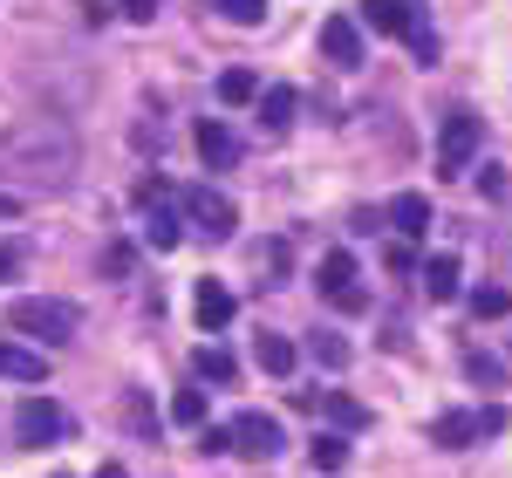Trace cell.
<instances>
[{"label": "cell", "mask_w": 512, "mask_h": 478, "mask_svg": "<svg viewBox=\"0 0 512 478\" xmlns=\"http://www.w3.org/2000/svg\"><path fill=\"white\" fill-rule=\"evenodd\" d=\"M0 171L28 178V185H69V171H76V137L55 117L14 123V130L0 137Z\"/></svg>", "instance_id": "obj_1"}, {"label": "cell", "mask_w": 512, "mask_h": 478, "mask_svg": "<svg viewBox=\"0 0 512 478\" xmlns=\"http://www.w3.org/2000/svg\"><path fill=\"white\" fill-rule=\"evenodd\" d=\"M7 321H14V335H28V342H41V349L76 342V328H82V315L69 308V301H55V294H21V301L7 308Z\"/></svg>", "instance_id": "obj_2"}, {"label": "cell", "mask_w": 512, "mask_h": 478, "mask_svg": "<svg viewBox=\"0 0 512 478\" xmlns=\"http://www.w3.org/2000/svg\"><path fill=\"white\" fill-rule=\"evenodd\" d=\"M478 137H485V123H478L472 110H451L444 130H437V171H444V178H458V171L478 158Z\"/></svg>", "instance_id": "obj_3"}, {"label": "cell", "mask_w": 512, "mask_h": 478, "mask_svg": "<svg viewBox=\"0 0 512 478\" xmlns=\"http://www.w3.org/2000/svg\"><path fill=\"white\" fill-rule=\"evenodd\" d=\"M185 226H198L205 239H233L239 233V212L226 192H212V185H192L185 192Z\"/></svg>", "instance_id": "obj_4"}, {"label": "cell", "mask_w": 512, "mask_h": 478, "mask_svg": "<svg viewBox=\"0 0 512 478\" xmlns=\"http://www.w3.org/2000/svg\"><path fill=\"white\" fill-rule=\"evenodd\" d=\"M69 431V417H62V403L55 397H21V410H14V444H55Z\"/></svg>", "instance_id": "obj_5"}, {"label": "cell", "mask_w": 512, "mask_h": 478, "mask_svg": "<svg viewBox=\"0 0 512 478\" xmlns=\"http://www.w3.org/2000/svg\"><path fill=\"white\" fill-rule=\"evenodd\" d=\"M233 451H239V458H253V465L280 458V451H287V438H280V417H267V410H239V424H233Z\"/></svg>", "instance_id": "obj_6"}, {"label": "cell", "mask_w": 512, "mask_h": 478, "mask_svg": "<svg viewBox=\"0 0 512 478\" xmlns=\"http://www.w3.org/2000/svg\"><path fill=\"white\" fill-rule=\"evenodd\" d=\"M315 287L328 294V301H335V308H349V315L362 308V301H369V294L355 287V260L342 253V246H335V253H321V267H315Z\"/></svg>", "instance_id": "obj_7"}, {"label": "cell", "mask_w": 512, "mask_h": 478, "mask_svg": "<svg viewBox=\"0 0 512 478\" xmlns=\"http://www.w3.org/2000/svg\"><path fill=\"white\" fill-rule=\"evenodd\" d=\"M321 55H328L335 69H355V62H362V28H355L349 14L321 21Z\"/></svg>", "instance_id": "obj_8"}, {"label": "cell", "mask_w": 512, "mask_h": 478, "mask_svg": "<svg viewBox=\"0 0 512 478\" xmlns=\"http://www.w3.org/2000/svg\"><path fill=\"white\" fill-rule=\"evenodd\" d=\"M390 226L417 246V239L431 233V199H424V192H396V199H390Z\"/></svg>", "instance_id": "obj_9"}, {"label": "cell", "mask_w": 512, "mask_h": 478, "mask_svg": "<svg viewBox=\"0 0 512 478\" xmlns=\"http://www.w3.org/2000/svg\"><path fill=\"white\" fill-rule=\"evenodd\" d=\"M472 438H485V417L478 410H444L431 424V444H444V451H465Z\"/></svg>", "instance_id": "obj_10"}, {"label": "cell", "mask_w": 512, "mask_h": 478, "mask_svg": "<svg viewBox=\"0 0 512 478\" xmlns=\"http://www.w3.org/2000/svg\"><path fill=\"white\" fill-rule=\"evenodd\" d=\"M362 21H369L376 35H403V41H410V28H417L424 14H417V7H403V0H362Z\"/></svg>", "instance_id": "obj_11"}, {"label": "cell", "mask_w": 512, "mask_h": 478, "mask_svg": "<svg viewBox=\"0 0 512 478\" xmlns=\"http://www.w3.org/2000/svg\"><path fill=\"white\" fill-rule=\"evenodd\" d=\"M233 287H219V280H198V294H192V315H198V328H226L233 321Z\"/></svg>", "instance_id": "obj_12"}, {"label": "cell", "mask_w": 512, "mask_h": 478, "mask_svg": "<svg viewBox=\"0 0 512 478\" xmlns=\"http://www.w3.org/2000/svg\"><path fill=\"white\" fill-rule=\"evenodd\" d=\"M198 158L212 164V171H226V164H239V137L219 117H205V123H198Z\"/></svg>", "instance_id": "obj_13"}, {"label": "cell", "mask_w": 512, "mask_h": 478, "mask_svg": "<svg viewBox=\"0 0 512 478\" xmlns=\"http://www.w3.org/2000/svg\"><path fill=\"white\" fill-rule=\"evenodd\" d=\"M458 253H431V260H424V294H431V301H458Z\"/></svg>", "instance_id": "obj_14"}, {"label": "cell", "mask_w": 512, "mask_h": 478, "mask_svg": "<svg viewBox=\"0 0 512 478\" xmlns=\"http://www.w3.org/2000/svg\"><path fill=\"white\" fill-rule=\"evenodd\" d=\"M294 110H301V96H294V89H287V82H274V89H260V123H267V130H287V123H294Z\"/></svg>", "instance_id": "obj_15"}, {"label": "cell", "mask_w": 512, "mask_h": 478, "mask_svg": "<svg viewBox=\"0 0 512 478\" xmlns=\"http://www.w3.org/2000/svg\"><path fill=\"white\" fill-rule=\"evenodd\" d=\"M321 410H328V424H335V431H342V438H349V431H362V424H369V403H355L349 390H328V397H321Z\"/></svg>", "instance_id": "obj_16"}, {"label": "cell", "mask_w": 512, "mask_h": 478, "mask_svg": "<svg viewBox=\"0 0 512 478\" xmlns=\"http://www.w3.org/2000/svg\"><path fill=\"white\" fill-rule=\"evenodd\" d=\"M0 376H14V383H41L48 362H41L35 349H21V342H0Z\"/></svg>", "instance_id": "obj_17"}, {"label": "cell", "mask_w": 512, "mask_h": 478, "mask_svg": "<svg viewBox=\"0 0 512 478\" xmlns=\"http://www.w3.org/2000/svg\"><path fill=\"white\" fill-rule=\"evenodd\" d=\"M219 103H226V110L260 103V82H253V69H226V76H219Z\"/></svg>", "instance_id": "obj_18"}, {"label": "cell", "mask_w": 512, "mask_h": 478, "mask_svg": "<svg viewBox=\"0 0 512 478\" xmlns=\"http://www.w3.org/2000/svg\"><path fill=\"white\" fill-rule=\"evenodd\" d=\"M308 458H315V472H342V465H349V438H342V431H321V438L308 444Z\"/></svg>", "instance_id": "obj_19"}, {"label": "cell", "mask_w": 512, "mask_h": 478, "mask_svg": "<svg viewBox=\"0 0 512 478\" xmlns=\"http://www.w3.org/2000/svg\"><path fill=\"white\" fill-rule=\"evenodd\" d=\"M465 376H472L478 390H499V383H506V362L485 356V349H465Z\"/></svg>", "instance_id": "obj_20"}, {"label": "cell", "mask_w": 512, "mask_h": 478, "mask_svg": "<svg viewBox=\"0 0 512 478\" xmlns=\"http://www.w3.org/2000/svg\"><path fill=\"white\" fill-rule=\"evenodd\" d=\"M260 369L267 376H294V342L287 335H260Z\"/></svg>", "instance_id": "obj_21"}, {"label": "cell", "mask_w": 512, "mask_h": 478, "mask_svg": "<svg viewBox=\"0 0 512 478\" xmlns=\"http://www.w3.org/2000/svg\"><path fill=\"white\" fill-rule=\"evenodd\" d=\"M144 239H151V246H164V253H171V246H178V239H185V219H178V212H151V219H144Z\"/></svg>", "instance_id": "obj_22"}, {"label": "cell", "mask_w": 512, "mask_h": 478, "mask_svg": "<svg viewBox=\"0 0 512 478\" xmlns=\"http://www.w3.org/2000/svg\"><path fill=\"white\" fill-rule=\"evenodd\" d=\"M472 315H478V321L512 315V294H506V287H472Z\"/></svg>", "instance_id": "obj_23"}, {"label": "cell", "mask_w": 512, "mask_h": 478, "mask_svg": "<svg viewBox=\"0 0 512 478\" xmlns=\"http://www.w3.org/2000/svg\"><path fill=\"white\" fill-rule=\"evenodd\" d=\"M198 376H205V383H233L239 362L226 356V349H198Z\"/></svg>", "instance_id": "obj_24"}, {"label": "cell", "mask_w": 512, "mask_h": 478, "mask_svg": "<svg viewBox=\"0 0 512 478\" xmlns=\"http://www.w3.org/2000/svg\"><path fill=\"white\" fill-rule=\"evenodd\" d=\"M315 362H321V369H349V342L328 335V328H315Z\"/></svg>", "instance_id": "obj_25"}, {"label": "cell", "mask_w": 512, "mask_h": 478, "mask_svg": "<svg viewBox=\"0 0 512 478\" xmlns=\"http://www.w3.org/2000/svg\"><path fill=\"white\" fill-rule=\"evenodd\" d=\"M123 424H130L137 438H151V431H158V410H151V403H144L137 390H130V397H123Z\"/></svg>", "instance_id": "obj_26"}, {"label": "cell", "mask_w": 512, "mask_h": 478, "mask_svg": "<svg viewBox=\"0 0 512 478\" xmlns=\"http://www.w3.org/2000/svg\"><path fill=\"white\" fill-rule=\"evenodd\" d=\"M212 7H219L226 21H239V28H260V21H267V0H212Z\"/></svg>", "instance_id": "obj_27"}, {"label": "cell", "mask_w": 512, "mask_h": 478, "mask_svg": "<svg viewBox=\"0 0 512 478\" xmlns=\"http://www.w3.org/2000/svg\"><path fill=\"white\" fill-rule=\"evenodd\" d=\"M171 417L192 424V431H205V390H178V397H171Z\"/></svg>", "instance_id": "obj_28"}, {"label": "cell", "mask_w": 512, "mask_h": 478, "mask_svg": "<svg viewBox=\"0 0 512 478\" xmlns=\"http://www.w3.org/2000/svg\"><path fill=\"white\" fill-rule=\"evenodd\" d=\"M130 260H137V253H130V239H110L96 267H103V274H110V280H123V274H130Z\"/></svg>", "instance_id": "obj_29"}, {"label": "cell", "mask_w": 512, "mask_h": 478, "mask_svg": "<svg viewBox=\"0 0 512 478\" xmlns=\"http://www.w3.org/2000/svg\"><path fill=\"white\" fill-rule=\"evenodd\" d=\"M383 260H390V274H410V267H417V246H410V239H396Z\"/></svg>", "instance_id": "obj_30"}, {"label": "cell", "mask_w": 512, "mask_h": 478, "mask_svg": "<svg viewBox=\"0 0 512 478\" xmlns=\"http://www.w3.org/2000/svg\"><path fill=\"white\" fill-rule=\"evenodd\" d=\"M198 451H205V458H219V451H233V431H212V424H205V431H198Z\"/></svg>", "instance_id": "obj_31"}, {"label": "cell", "mask_w": 512, "mask_h": 478, "mask_svg": "<svg viewBox=\"0 0 512 478\" xmlns=\"http://www.w3.org/2000/svg\"><path fill=\"white\" fill-rule=\"evenodd\" d=\"M410 48H417V62H437V35H431V28H424V21L410 28Z\"/></svg>", "instance_id": "obj_32"}, {"label": "cell", "mask_w": 512, "mask_h": 478, "mask_svg": "<svg viewBox=\"0 0 512 478\" xmlns=\"http://www.w3.org/2000/svg\"><path fill=\"white\" fill-rule=\"evenodd\" d=\"M478 192H485V199H506V171H499V164H485V178H478Z\"/></svg>", "instance_id": "obj_33"}, {"label": "cell", "mask_w": 512, "mask_h": 478, "mask_svg": "<svg viewBox=\"0 0 512 478\" xmlns=\"http://www.w3.org/2000/svg\"><path fill=\"white\" fill-rule=\"evenodd\" d=\"M158 7H164V0H123V14H130V21H151Z\"/></svg>", "instance_id": "obj_34"}, {"label": "cell", "mask_w": 512, "mask_h": 478, "mask_svg": "<svg viewBox=\"0 0 512 478\" xmlns=\"http://www.w3.org/2000/svg\"><path fill=\"white\" fill-rule=\"evenodd\" d=\"M7 274H14V253H7V246H0V280H7Z\"/></svg>", "instance_id": "obj_35"}, {"label": "cell", "mask_w": 512, "mask_h": 478, "mask_svg": "<svg viewBox=\"0 0 512 478\" xmlns=\"http://www.w3.org/2000/svg\"><path fill=\"white\" fill-rule=\"evenodd\" d=\"M96 478H130V472H123V465H103V472H96Z\"/></svg>", "instance_id": "obj_36"}, {"label": "cell", "mask_w": 512, "mask_h": 478, "mask_svg": "<svg viewBox=\"0 0 512 478\" xmlns=\"http://www.w3.org/2000/svg\"><path fill=\"white\" fill-rule=\"evenodd\" d=\"M55 478H69V472H55Z\"/></svg>", "instance_id": "obj_37"}]
</instances>
